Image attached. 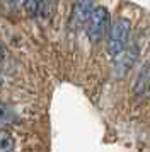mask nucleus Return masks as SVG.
I'll return each instance as SVG.
<instances>
[{
  "label": "nucleus",
  "mask_w": 150,
  "mask_h": 152,
  "mask_svg": "<svg viewBox=\"0 0 150 152\" xmlns=\"http://www.w3.org/2000/svg\"><path fill=\"white\" fill-rule=\"evenodd\" d=\"M130 34H131V22L125 17H119L111 22L108 33V51L111 58H118L125 50L128 48Z\"/></svg>",
  "instance_id": "1"
},
{
  "label": "nucleus",
  "mask_w": 150,
  "mask_h": 152,
  "mask_svg": "<svg viewBox=\"0 0 150 152\" xmlns=\"http://www.w3.org/2000/svg\"><path fill=\"white\" fill-rule=\"evenodd\" d=\"M109 28H111L109 10L106 7H95L84 29H85V33H87L89 39L97 43L106 36V33H109Z\"/></svg>",
  "instance_id": "2"
},
{
  "label": "nucleus",
  "mask_w": 150,
  "mask_h": 152,
  "mask_svg": "<svg viewBox=\"0 0 150 152\" xmlns=\"http://www.w3.org/2000/svg\"><path fill=\"white\" fill-rule=\"evenodd\" d=\"M94 0H77L72 7V14H70V28H85L89 17L94 12Z\"/></svg>",
  "instance_id": "3"
},
{
  "label": "nucleus",
  "mask_w": 150,
  "mask_h": 152,
  "mask_svg": "<svg viewBox=\"0 0 150 152\" xmlns=\"http://www.w3.org/2000/svg\"><path fill=\"white\" fill-rule=\"evenodd\" d=\"M136 58H138V46H136V45H128V48L116 58V60H118V70H119L121 75H125V74L135 65Z\"/></svg>",
  "instance_id": "4"
},
{
  "label": "nucleus",
  "mask_w": 150,
  "mask_h": 152,
  "mask_svg": "<svg viewBox=\"0 0 150 152\" xmlns=\"http://www.w3.org/2000/svg\"><path fill=\"white\" fill-rule=\"evenodd\" d=\"M14 120H15L14 110L9 106V104L0 101V128H4V126H7V125L14 123Z\"/></svg>",
  "instance_id": "5"
},
{
  "label": "nucleus",
  "mask_w": 150,
  "mask_h": 152,
  "mask_svg": "<svg viewBox=\"0 0 150 152\" xmlns=\"http://www.w3.org/2000/svg\"><path fill=\"white\" fill-rule=\"evenodd\" d=\"M24 9L27 10V14L29 15H39L41 12H44V9H43V0H27Z\"/></svg>",
  "instance_id": "6"
},
{
  "label": "nucleus",
  "mask_w": 150,
  "mask_h": 152,
  "mask_svg": "<svg viewBox=\"0 0 150 152\" xmlns=\"http://www.w3.org/2000/svg\"><path fill=\"white\" fill-rule=\"evenodd\" d=\"M14 140L7 132L0 130V152H12Z\"/></svg>",
  "instance_id": "7"
},
{
  "label": "nucleus",
  "mask_w": 150,
  "mask_h": 152,
  "mask_svg": "<svg viewBox=\"0 0 150 152\" xmlns=\"http://www.w3.org/2000/svg\"><path fill=\"white\" fill-rule=\"evenodd\" d=\"M14 2H15V5H17V7H20V5L24 7V5H26V2H27V0H14Z\"/></svg>",
  "instance_id": "8"
},
{
  "label": "nucleus",
  "mask_w": 150,
  "mask_h": 152,
  "mask_svg": "<svg viewBox=\"0 0 150 152\" xmlns=\"http://www.w3.org/2000/svg\"><path fill=\"white\" fill-rule=\"evenodd\" d=\"M4 56H5V51H4V48H2V45H0V62L4 60Z\"/></svg>",
  "instance_id": "9"
}]
</instances>
